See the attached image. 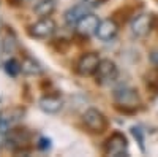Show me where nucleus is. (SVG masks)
Segmentation results:
<instances>
[{
    "label": "nucleus",
    "mask_w": 158,
    "mask_h": 157,
    "mask_svg": "<svg viewBox=\"0 0 158 157\" xmlns=\"http://www.w3.org/2000/svg\"><path fill=\"white\" fill-rule=\"evenodd\" d=\"M8 2V5H11V7H21L25 0H6Z\"/></svg>",
    "instance_id": "412c9836"
},
{
    "label": "nucleus",
    "mask_w": 158,
    "mask_h": 157,
    "mask_svg": "<svg viewBox=\"0 0 158 157\" xmlns=\"http://www.w3.org/2000/svg\"><path fill=\"white\" fill-rule=\"evenodd\" d=\"M98 25H100V19H98V16H95V15H92V13H89L87 16H84L81 21L77 22L76 29H77V32L81 33V35L89 37V35H92V33H97Z\"/></svg>",
    "instance_id": "9b49d317"
},
{
    "label": "nucleus",
    "mask_w": 158,
    "mask_h": 157,
    "mask_svg": "<svg viewBox=\"0 0 158 157\" xmlns=\"http://www.w3.org/2000/svg\"><path fill=\"white\" fill-rule=\"evenodd\" d=\"M100 57L95 52H85L79 57L77 63H76V72L81 75V76H90V75H95L98 65H100Z\"/></svg>",
    "instance_id": "0eeeda50"
},
{
    "label": "nucleus",
    "mask_w": 158,
    "mask_h": 157,
    "mask_svg": "<svg viewBox=\"0 0 158 157\" xmlns=\"http://www.w3.org/2000/svg\"><path fill=\"white\" fill-rule=\"evenodd\" d=\"M95 81L101 86H106V84H111L117 80L118 76V68L115 62H112L111 59H103L100 60V65L95 72Z\"/></svg>",
    "instance_id": "7ed1b4c3"
},
{
    "label": "nucleus",
    "mask_w": 158,
    "mask_h": 157,
    "mask_svg": "<svg viewBox=\"0 0 158 157\" xmlns=\"http://www.w3.org/2000/svg\"><path fill=\"white\" fill-rule=\"evenodd\" d=\"M3 70L8 76L11 78H16L21 72H22V67H21V63L16 60V59H8L3 62Z\"/></svg>",
    "instance_id": "2eb2a0df"
},
{
    "label": "nucleus",
    "mask_w": 158,
    "mask_h": 157,
    "mask_svg": "<svg viewBox=\"0 0 158 157\" xmlns=\"http://www.w3.org/2000/svg\"><path fill=\"white\" fill-rule=\"evenodd\" d=\"M21 67H22V72L25 73V75H32V76H35V75H41L43 73V68H41V65H40L33 57H24V60H22V63H21Z\"/></svg>",
    "instance_id": "4468645a"
},
{
    "label": "nucleus",
    "mask_w": 158,
    "mask_h": 157,
    "mask_svg": "<svg viewBox=\"0 0 158 157\" xmlns=\"http://www.w3.org/2000/svg\"><path fill=\"white\" fill-rule=\"evenodd\" d=\"M81 3H85L87 7H90V8H95V7H100L104 0H79Z\"/></svg>",
    "instance_id": "6ab92c4d"
},
{
    "label": "nucleus",
    "mask_w": 158,
    "mask_h": 157,
    "mask_svg": "<svg viewBox=\"0 0 158 157\" xmlns=\"http://www.w3.org/2000/svg\"><path fill=\"white\" fill-rule=\"evenodd\" d=\"M147 87H150L152 90L158 92V72L153 70L147 75Z\"/></svg>",
    "instance_id": "f3484780"
},
{
    "label": "nucleus",
    "mask_w": 158,
    "mask_h": 157,
    "mask_svg": "<svg viewBox=\"0 0 158 157\" xmlns=\"http://www.w3.org/2000/svg\"><path fill=\"white\" fill-rule=\"evenodd\" d=\"M56 0H38L35 3V13L41 18L51 16L56 10Z\"/></svg>",
    "instance_id": "ddd939ff"
},
{
    "label": "nucleus",
    "mask_w": 158,
    "mask_h": 157,
    "mask_svg": "<svg viewBox=\"0 0 158 157\" xmlns=\"http://www.w3.org/2000/svg\"><path fill=\"white\" fill-rule=\"evenodd\" d=\"M89 13H90V7H87L85 3H77V5H74V7H71V8H68L67 11H65L63 19H65V22H67V25L76 27L77 22L84 16H87Z\"/></svg>",
    "instance_id": "1a4fd4ad"
},
{
    "label": "nucleus",
    "mask_w": 158,
    "mask_h": 157,
    "mask_svg": "<svg viewBox=\"0 0 158 157\" xmlns=\"http://www.w3.org/2000/svg\"><path fill=\"white\" fill-rule=\"evenodd\" d=\"M38 103H40V108H41L44 113H48V114H56L63 107L62 98L57 97V95H44V97L40 98Z\"/></svg>",
    "instance_id": "f8f14e48"
},
{
    "label": "nucleus",
    "mask_w": 158,
    "mask_h": 157,
    "mask_svg": "<svg viewBox=\"0 0 158 157\" xmlns=\"http://www.w3.org/2000/svg\"><path fill=\"white\" fill-rule=\"evenodd\" d=\"M131 132H133V135H135V137H138V140H139V145H141V148L144 149V140H142V135H141V129L133 127V129H131Z\"/></svg>",
    "instance_id": "aec40b11"
},
{
    "label": "nucleus",
    "mask_w": 158,
    "mask_h": 157,
    "mask_svg": "<svg viewBox=\"0 0 158 157\" xmlns=\"http://www.w3.org/2000/svg\"><path fill=\"white\" fill-rule=\"evenodd\" d=\"M56 30H57L56 21L49 16H46V18H41L36 22H33L29 29V33L33 38H38V40H48V38H51L56 33Z\"/></svg>",
    "instance_id": "20e7f679"
},
{
    "label": "nucleus",
    "mask_w": 158,
    "mask_h": 157,
    "mask_svg": "<svg viewBox=\"0 0 158 157\" xmlns=\"http://www.w3.org/2000/svg\"><path fill=\"white\" fill-rule=\"evenodd\" d=\"M153 27V18L152 15H138L131 21V33L138 38L146 37Z\"/></svg>",
    "instance_id": "6e6552de"
},
{
    "label": "nucleus",
    "mask_w": 158,
    "mask_h": 157,
    "mask_svg": "<svg viewBox=\"0 0 158 157\" xmlns=\"http://www.w3.org/2000/svg\"><path fill=\"white\" fill-rule=\"evenodd\" d=\"M25 114V110L21 107H15V108H8V110H2L0 111V135H5L8 130H11L16 124L21 122V119Z\"/></svg>",
    "instance_id": "423d86ee"
},
{
    "label": "nucleus",
    "mask_w": 158,
    "mask_h": 157,
    "mask_svg": "<svg viewBox=\"0 0 158 157\" xmlns=\"http://www.w3.org/2000/svg\"><path fill=\"white\" fill-rule=\"evenodd\" d=\"M106 155H112V157H118V155H127L128 152V141L125 138L123 133L120 132H114L104 143L103 148Z\"/></svg>",
    "instance_id": "39448f33"
},
{
    "label": "nucleus",
    "mask_w": 158,
    "mask_h": 157,
    "mask_svg": "<svg viewBox=\"0 0 158 157\" xmlns=\"http://www.w3.org/2000/svg\"><path fill=\"white\" fill-rule=\"evenodd\" d=\"M118 33V25L114 19H103L100 21V25L97 29V37L101 41H111L112 38H115V35Z\"/></svg>",
    "instance_id": "9d476101"
},
{
    "label": "nucleus",
    "mask_w": 158,
    "mask_h": 157,
    "mask_svg": "<svg viewBox=\"0 0 158 157\" xmlns=\"http://www.w3.org/2000/svg\"><path fill=\"white\" fill-rule=\"evenodd\" d=\"M36 146H38V149H40V151H49L52 145H51V140H49V138L41 137V138L38 140V145H36Z\"/></svg>",
    "instance_id": "a211bd4d"
},
{
    "label": "nucleus",
    "mask_w": 158,
    "mask_h": 157,
    "mask_svg": "<svg viewBox=\"0 0 158 157\" xmlns=\"http://www.w3.org/2000/svg\"><path fill=\"white\" fill-rule=\"evenodd\" d=\"M150 59H152V62H153V63H156V65H158V52H152Z\"/></svg>",
    "instance_id": "4be33fe9"
},
{
    "label": "nucleus",
    "mask_w": 158,
    "mask_h": 157,
    "mask_svg": "<svg viewBox=\"0 0 158 157\" xmlns=\"http://www.w3.org/2000/svg\"><path fill=\"white\" fill-rule=\"evenodd\" d=\"M18 46V41H16V37L13 35V32H6L3 37H2V52H11L16 49Z\"/></svg>",
    "instance_id": "dca6fc26"
},
{
    "label": "nucleus",
    "mask_w": 158,
    "mask_h": 157,
    "mask_svg": "<svg viewBox=\"0 0 158 157\" xmlns=\"http://www.w3.org/2000/svg\"><path fill=\"white\" fill-rule=\"evenodd\" d=\"M114 100L117 103V107H120L123 110H136L138 105L141 103L138 90L130 87V86H120L114 90Z\"/></svg>",
    "instance_id": "f257e3e1"
},
{
    "label": "nucleus",
    "mask_w": 158,
    "mask_h": 157,
    "mask_svg": "<svg viewBox=\"0 0 158 157\" xmlns=\"http://www.w3.org/2000/svg\"><path fill=\"white\" fill-rule=\"evenodd\" d=\"M82 121L85 127L94 133H103L108 129V119L100 110L97 108H89L82 114Z\"/></svg>",
    "instance_id": "f03ea898"
}]
</instances>
